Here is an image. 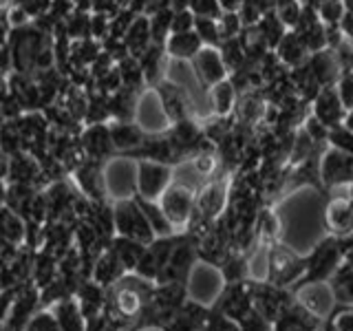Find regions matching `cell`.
<instances>
[{
  "instance_id": "obj_1",
  "label": "cell",
  "mask_w": 353,
  "mask_h": 331,
  "mask_svg": "<svg viewBox=\"0 0 353 331\" xmlns=\"http://www.w3.org/2000/svg\"><path fill=\"white\" fill-rule=\"evenodd\" d=\"M113 219H115V230L119 237L135 239L141 245H150L154 241V232L132 197L119 199L113 208Z\"/></svg>"
},
{
  "instance_id": "obj_2",
  "label": "cell",
  "mask_w": 353,
  "mask_h": 331,
  "mask_svg": "<svg viewBox=\"0 0 353 331\" xmlns=\"http://www.w3.org/2000/svg\"><path fill=\"white\" fill-rule=\"evenodd\" d=\"M345 257L340 245V239H327L325 243L314 250V254L309 259H305V276L303 283H320L327 281L331 274L338 270V265Z\"/></svg>"
},
{
  "instance_id": "obj_3",
  "label": "cell",
  "mask_w": 353,
  "mask_h": 331,
  "mask_svg": "<svg viewBox=\"0 0 353 331\" xmlns=\"http://www.w3.org/2000/svg\"><path fill=\"white\" fill-rule=\"evenodd\" d=\"M157 203L163 210V214L168 217L172 228L185 225L194 210V190L179 181H170V185L159 194Z\"/></svg>"
},
{
  "instance_id": "obj_4",
  "label": "cell",
  "mask_w": 353,
  "mask_h": 331,
  "mask_svg": "<svg viewBox=\"0 0 353 331\" xmlns=\"http://www.w3.org/2000/svg\"><path fill=\"white\" fill-rule=\"evenodd\" d=\"M172 181V168L168 163L159 161H139L137 163V177H135V194L141 199L157 201L159 194L170 185Z\"/></svg>"
},
{
  "instance_id": "obj_5",
  "label": "cell",
  "mask_w": 353,
  "mask_h": 331,
  "mask_svg": "<svg viewBox=\"0 0 353 331\" xmlns=\"http://www.w3.org/2000/svg\"><path fill=\"white\" fill-rule=\"evenodd\" d=\"M353 181V154L331 146L320 154V183L327 188L349 185Z\"/></svg>"
},
{
  "instance_id": "obj_6",
  "label": "cell",
  "mask_w": 353,
  "mask_h": 331,
  "mask_svg": "<svg viewBox=\"0 0 353 331\" xmlns=\"http://www.w3.org/2000/svg\"><path fill=\"white\" fill-rule=\"evenodd\" d=\"M152 91L157 93L159 104H161V108H163L165 117L170 119V124L190 117L192 97H190V93H188L181 84H176V82H172V80H161L157 86L152 88Z\"/></svg>"
},
{
  "instance_id": "obj_7",
  "label": "cell",
  "mask_w": 353,
  "mask_h": 331,
  "mask_svg": "<svg viewBox=\"0 0 353 331\" xmlns=\"http://www.w3.org/2000/svg\"><path fill=\"white\" fill-rule=\"evenodd\" d=\"M270 281L279 287H285L290 283H301V279L305 276V261L294 257L290 250L285 248H272L270 252Z\"/></svg>"
},
{
  "instance_id": "obj_8",
  "label": "cell",
  "mask_w": 353,
  "mask_h": 331,
  "mask_svg": "<svg viewBox=\"0 0 353 331\" xmlns=\"http://www.w3.org/2000/svg\"><path fill=\"white\" fill-rule=\"evenodd\" d=\"M190 66L194 71V77L201 82L203 88L214 86L216 82L228 77V69H225L223 58H221L216 47H201L199 53L190 60Z\"/></svg>"
},
{
  "instance_id": "obj_9",
  "label": "cell",
  "mask_w": 353,
  "mask_h": 331,
  "mask_svg": "<svg viewBox=\"0 0 353 331\" xmlns=\"http://www.w3.org/2000/svg\"><path fill=\"white\" fill-rule=\"evenodd\" d=\"M80 148L86 159L104 161L115 152L113 141H110L108 124H88L80 137Z\"/></svg>"
},
{
  "instance_id": "obj_10",
  "label": "cell",
  "mask_w": 353,
  "mask_h": 331,
  "mask_svg": "<svg viewBox=\"0 0 353 331\" xmlns=\"http://www.w3.org/2000/svg\"><path fill=\"white\" fill-rule=\"evenodd\" d=\"M312 115L318 121H323L327 128H334V126L342 124L345 108H342L334 86H323V88H320L318 95L312 99Z\"/></svg>"
},
{
  "instance_id": "obj_11",
  "label": "cell",
  "mask_w": 353,
  "mask_h": 331,
  "mask_svg": "<svg viewBox=\"0 0 353 331\" xmlns=\"http://www.w3.org/2000/svg\"><path fill=\"white\" fill-rule=\"evenodd\" d=\"M307 62L312 73L316 75V80L320 82V86H334L336 80L342 75L334 49H320V51L309 53Z\"/></svg>"
},
{
  "instance_id": "obj_12",
  "label": "cell",
  "mask_w": 353,
  "mask_h": 331,
  "mask_svg": "<svg viewBox=\"0 0 353 331\" xmlns=\"http://www.w3.org/2000/svg\"><path fill=\"white\" fill-rule=\"evenodd\" d=\"M148 285H121L119 292L113 296V307L115 314L119 318H135L139 316L143 303H146V294Z\"/></svg>"
},
{
  "instance_id": "obj_13",
  "label": "cell",
  "mask_w": 353,
  "mask_h": 331,
  "mask_svg": "<svg viewBox=\"0 0 353 331\" xmlns=\"http://www.w3.org/2000/svg\"><path fill=\"white\" fill-rule=\"evenodd\" d=\"M201 47H203V42L194 33V29L183 31V33H170L168 40L163 44L165 55H168L170 60H183V62H190Z\"/></svg>"
},
{
  "instance_id": "obj_14",
  "label": "cell",
  "mask_w": 353,
  "mask_h": 331,
  "mask_svg": "<svg viewBox=\"0 0 353 331\" xmlns=\"http://www.w3.org/2000/svg\"><path fill=\"white\" fill-rule=\"evenodd\" d=\"M327 223L336 237H347L353 232V199L338 197L327 208Z\"/></svg>"
},
{
  "instance_id": "obj_15",
  "label": "cell",
  "mask_w": 353,
  "mask_h": 331,
  "mask_svg": "<svg viewBox=\"0 0 353 331\" xmlns=\"http://www.w3.org/2000/svg\"><path fill=\"white\" fill-rule=\"evenodd\" d=\"M272 51L276 53V58H279L287 69H294V66L303 64L309 58V51L305 47V42L292 29L285 31V36L279 40V44H276Z\"/></svg>"
},
{
  "instance_id": "obj_16",
  "label": "cell",
  "mask_w": 353,
  "mask_h": 331,
  "mask_svg": "<svg viewBox=\"0 0 353 331\" xmlns=\"http://www.w3.org/2000/svg\"><path fill=\"white\" fill-rule=\"evenodd\" d=\"M139 102V91L130 86H119L113 95H108V110L115 121H135Z\"/></svg>"
},
{
  "instance_id": "obj_17",
  "label": "cell",
  "mask_w": 353,
  "mask_h": 331,
  "mask_svg": "<svg viewBox=\"0 0 353 331\" xmlns=\"http://www.w3.org/2000/svg\"><path fill=\"white\" fill-rule=\"evenodd\" d=\"M40 174H42V166L31 152H18L14 157H9L7 177L11 183H33Z\"/></svg>"
},
{
  "instance_id": "obj_18",
  "label": "cell",
  "mask_w": 353,
  "mask_h": 331,
  "mask_svg": "<svg viewBox=\"0 0 353 331\" xmlns=\"http://www.w3.org/2000/svg\"><path fill=\"white\" fill-rule=\"evenodd\" d=\"M108 132L117 152H128L146 139V132L139 128L137 121H113L108 124Z\"/></svg>"
},
{
  "instance_id": "obj_19",
  "label": "cell",
  "mask_w": 353,
  "mask_h": 331,
  "mask_svg": "<svg viewBox=\"0 0 353 331\" xmlns=\"http://www.w3.org/2000/svg\"><path fill=\"white\" fill-rule=\"evenodd\" d=\"M124 44L128 49V55H132V58H141V53L146 51L152 40H150V22H148V16L139 14L135 20L130 22V27L126 29L124 33Z\"/></svg>"
},
{
  "instance_id": "obj_20",
  "label": "cell",
  "mask_w": 353,
  "mask_h": 331,
  "mask_svg": "<svg viewBox=\"0 0 353 331\" xmlns=\"http://www.w3.org/2000/svg\"><path fill=\"white\" fill-rule=\"evenodd\" d=\"M208 97H210V106H212L214 115L225 117V115L234 113L239 93H236V88L232 86V82L225 77V80H221L214 86L208 88Z\"/></svg>"
},
{
  "instance_id": "obj_21",
  "label": "cell",
  "mask_w": 353,
  "mask_h": 331,
  "mask_svg": "<svg viewBox=\"0 0 353 331\" xmlns=\"http://www.w3.org/2000/svg\"><path fill=\"white\" fill-rule=\"evenodd\" d=\"M137 201L139 210L143 212V217H146V221L150 223L152 232H154V237H170L172 234V223L168 221V217L163 214V210L159 208L157 201H150V199H141V197H132Z\"/></svg>"
},
{
  "instance_id": "obj_22",
  "label": "cell",
  "mask_w": 353,
  "mask_h": 331,
  "mask_svg": "<svg viewBox=\"0 0 353 331\" xmlns=\"http://www.w3.org/2000/svg\"><path fill=\"white\" fill-rule=\"evenodd\" d=\"M331 279V296L336 298L338 303H345V305H353V268L349 263L345 265H338V270L329 276Z\"/></svg>"
},
{
  "instance_id": "obj_23",
  "label": "cell",
  "mask_w": 353,
  "mask_h": 331,
  "mask_svg": "<svg viewBox=\"0 0 353 331\" xmlns=\"http://www.w3.org/2000/svg\"><path fill=\"white\" fill-rule=\"evenodd\" d=\"M126 268L119 263V259L115 257V252L106 248L104 252H99V259H97V265H95V281L102 283V285H110L119 281L121 276H124Z\"/></svg>"
},
{
  "instance_id": "obj_24",
  "label": "cell",
  "mask_w": 353,
  "mask_h": 331,
  "mask_svg": "<svg viewBox=\"0 0 353 331\" xmlns=\"http://www.w3.org/2000/svg\"><path fill=\"white\" fill-rule=\"evenodd\" d=\"M25 221L18 212H14L11 208L7 205H0V239L9 241L18 245V243L25 239Z\"/></svg>"
},
{
  "instance_id": "obj_25",
  "label": "cell",
  "mask_w": 353,
  "mask_h": 331,
  "mask_svg": "<svg viewBox=\"0 0 353 331\" xmlns=\"http://www.w3.org/2000/svg\"><path fill=\"white\" fill-rule=\"evenodd\" d=\"M62 27L71 40L91 38V14H88V11H82V9H73L71 14L62 20Z\"/></svg>"
},
{
  "instance_id": "obj_26",
  "label": "cell",
  "mask_w": 353,
  "mask_h": 331,
  "mask_svg": "<svg viewBox=\"0 0 353 331\" xmlns=\"http://www.w3.org/2000/svg\"><path fill=\"white\" fill-rule=\"evenodd\" d=\"M256 29L259 33L263 36V40L268 42V47L274 49L276 44H279V40L285 36L287 27L281 22V18L274 14V11H265V14L261 16V20L256 22Z\"/></svg>"
},
{
  "instance_id": "obj_27",
  "label": "cell",
  "mask_w": 353,
  "mask_h": 331,
  "mask_svg": "<svg viewBox=\"0 0 353 331\" xmlns=\"http://www.w3.org/2000/svg\"><path fill=\"white\" fill-rule=\"evenodd\" d=\"M219 53H221V58H223V64H225V69L228 73L232 71H236L241 69L243 64H245V49H243V44H241V38H228L219 44Z\"/></svg>"
},
{
  "instance_id": "obj_28",
  "label": "cell",
  "mask_w": 353,
  "mask_h": 331,
  "mask_svg": "<svg viewBox=\"0 0 353 331\" xmlns=\"http://www.w3.org/2000/svg\"><path fill=\"white\" fill-rule=\"evenodd\" d=\"M115 66H117L119 77H121V86L137 88V91H141V86H146L137 58H132V55H126V58H121Z\"/></svg>"
},
{
  "instance_id": "obj_29",
  "label": "cell",
  "mask_w": 353,
  "mask_h": 331,
  "mask_svg": "<svg viewBox=\"0 0 353 331\" xmlns=\"http://www.w3.org/2000/svg\"><path fill=\"white\" fill-rule=\"evenodd\" d=\"M172 14L174 11L170 9H157L152 11V14L148 16V22H150V40L152 44H165V40H168L170 36V20H172Z\"/></svg>"
},
{
  "instance_id": "obj_30",
  "label": "cell",
  "mask_w": 353,
  "mask_h": 331,
  "mask_svg": "<svg viewBox=\"0 0 353 331\" xmlns=\"http://www.w3.org/2000/svg\"><path fill=\"white\" fill-rule=\"evenodd\" d=\"M316 11L323 25H340V20L347 14V7L342 0H320Z\"/></svg>"
},
{
  "instance_id": "obj_31",
  "label": "cell",
  "mask_w": 353,
  "mask_h": 331,
  "mask_svg": "<svg viewBox=\"0 0 353 331\" xmlns=\"http://www.w3.org/2000/svg\"><path fill=\"white\" fill-rule=\"evenodd\" d=\"M194 33L201 38L203 47H219L221 36H219V27H216V18H201L194 16Z\"/></svg>"
},
{
  "instance_id": "obj_32",
  "label": "cell",
  "mask_w": 353,
  "mask_h": 331,
  "mask_svg": "<svg viewBox=\"0 0 353 331\" xmlns=\"http://www.w3.org/2000/svg\"><path fill=\"white\" fill-rule=\"evenodd\" d=\"M301 0H276L274 3V14L281 18V22L287 29H294L298 18H301Z\"/></svg>"
},
{
  "instance_id": "obj_33",
  "label": "cell",
  "mask_w": 353,
  "mask_h": 331,
  "mask_svg": "<svg viewBox=\"0 0 353 331\" xmlns=\"http://www.w3.org/2000/svg\"><path fill=\"white\" fill-rule=\"evenodd\" d=\"M216 27H219L221 42H223L228 38H236L239 36V33L243 31V22H241L236 11H223V14L216 18Z\"/></svg>"
},
{
  "instance_id": "obj_34",
  "label": "cell",
  "mask_w": 353,
  "mask_h": 331,
  "mask_svg": "<svg viewBox=\"0 0 353 331\" xmlns=\"http://www.w3.org/2000/svg\"><path fill=\"white\" fill-rule=\"evenodd\" d=\"M301 36V40L305 42V47L309 53H314V51H320V49H327V36H325V25L323 22H316V25H312L309 29L301 31L298 33Z\"/></svg>"
},
{
  "instance_id": "obj_35",
  "label": "cell",
  "mask_w": 353,
  "mask_h": 331,
  "mask_svg": "<svg viewBox=\"0 0 353 331\" xmlns=\"http://www.w3.org/2000/svg\"><path fill=\"white\" fill-rule=\"evenodd\" d=\"M331 146L338 148V150H345L349 154H353V132L347 130L345 126H334L329 128V139H327Z\"/></svg>"
},
{
  "instance_id": "obj_36",
  "label": "cell",
  "mask_w": 353,
  "mask_h": 331,
  "mask_svg": "<svg viewBox=\"0 0 353 331\" xmlns=\"http://www.w3.org/2000/svg\"><path fill=\"white\" fill-rule=\"evenodd\" d=\"M334 88L338 93L342 108H345V110L353 108V73H342L336 80Z\"/></svg>"
},
{
  "instance_id": "obj_37",
  "label": "cell",
  "mask_w": 353,
  "mask_h": 331,
  "mask_svg": "<svg viewBox=\"0 0 353 331\" xmlns=\"http://www.w3.org/2000/svg\"><path fill=\"white\" fill-rule=\"evenodd\" d=\"M188 9L201 18H219L223 14L219 7V0H188Z\"/></svg>"
},
{
  "instance_id": "obj_38",
  "label": "cell",
  "mask_w": 353,
  "mask_h": 331,
  "mask_svg": "<svg viewBox=\"0 0 353 331\" xmlns=\"http://www.w3.org/2000/svg\"><path fill=\"white\" fill-rule=\"evenodd\" d=\"M194 29V14L190 9H181L174 11L172 20H170V33H183V31H192Z\"/></svg>"
},
{
  "instance_id": "obj_39",
  "label": "cell",
  "mask_w": 353,
  "mask_h": 331,
  "mask_svg": "<svg viewBox=\"0 0 353 331\" xmlns=\"http://www.w3.org/2000/svg\"><path fill=\"white\" fill-rule=\"evenodd\" d=\"M303 130L307 132L309 137H312L316 143H325L327 139H329V128L323 124V121H318L314 115H309V117H305V121H303Z\"/></svg>"
},
{
  "instance_id": "obj_40",
  "label": "cell",
  "mask_w": 353,
  "mask_h": 331,
  "mask_svg": "<svg viewBox=\"0 0 353 331\" xmlns=\"http://www.w3.org/2000/svg\"><path fill=\"white\" fill-rule=\"evenodd\" d=\"M108 22H110V16L106 14H91V38L102 42L104 38H108Z\"/></svg>"
},
{
  "instance_id": "obj_41",
  "label": "cell",
  "mask_w": 353,
  "mask_h": 331,
  "mask_svg": "<svg viewBox=\"0 0 353 331\" xmlns=\"http://www.w3.org/2000/svg\"><path fill=\"white\" fill-rule=\"evenodd\" d=\"M27 331H62L60 325H58V320H55L53 316L49 314H40L31 320V325L27 327Z\"/></svg>"
},
{
  "instance_id": "obj_42",
  "label": "cell",
  "mask_w": 353,
  "mask_h": 331,
  "mask_svg": "<svg viewBox=\"0 0 353 331\" xmlns=\"http://www.w3.org/2000/svg\"><path fill=\"white\" fill-rule=\"evenodd\" d=\"M336 327V331H353V309H349V312H342L334 318V323H331Z\"/></svg>"
},
{
  "instance_id": "obj_43",
  "label": "cell",
  "mask_w": 353,
  "mask_h": 331,
  "mask_svg": "<svg viewBox=\"0 0 353 331\" xmlns=\"http://www.w3.org/2000/svg\"><path fill=\"white\" fill-rule=\"evenodd\" d=\"M9 31H11V25H9V20H7V14L0 11V47H5V44H7Z\"/></svg>"
},
{
  "instance_id": "obj_44",
  "label": "cell",
  "mask_w": 353,
  "mask_h": 331,
  "mask_svg": "<svg viewBox=\"0 0 353 331\" xmlns=\"http://www.w3.org/2000/svg\"><path fill=\"white\" fill-rule=\"evenodd\" d=\"M243 5V0H219L221 11H239Z\"/></svg>"
},
{
  "instance_id": "obj_45",
  "label": "cell",
  "mask_w": 353,
  "mask_h": 331,
  "mask_svg": "<svg viewBox=\"0 0 353 331\" xmlns=\"http://www.w3.org/2000/svg\"><path fill=\"white\" fill-rule=\"evenodd\" d=\"M342 126L353 132V108L345 110V117H342Z\"/></svg>"
},
{
  "instance_id": "obj_46",
  "label": "cell",
  "mask_w": 353,
  "mask_h": 331,
  "mask_svg": "<svg viewBox=\"0 0 353 331\" xmlns=\"http://www.w3.org/2000/svg\"><path fill=\"white\" fill-rule=\"evenodd\" d=\"M5 199H7V188H5L3 179H0V205H5Z\"/></svg>"
},
{
  "instance_id": "obj_47",
  "label": "cell",
  "mask_w": 353,
  "mask_h": 331,
  "mask_svg": "<svg viewBox=\"0 0 353 331\" xmlns=\"http://www.w3.org/2000/svg\"><path fill=\"white\" fill-rule=\"evenodd\" d=\"M316 331H336V327L331 325V323H329V325H323V323H320V327H318Z\"/></svg>"
},
{
  "instance_id": "obj_48",
  "label": "cell",
  "mask_w": 353,
  "mask_h": 331,
  "mask_svg": "<svg viewBox=\"0 0 353 331\" xmlns=\"http://www.w3.org/2000/svg\"><path fill=\"white\" fill-rule=\"evenodd\" d=\"M342 3H345L347 11H353V0H342Z\"/></svg>"
}]
</instances>
